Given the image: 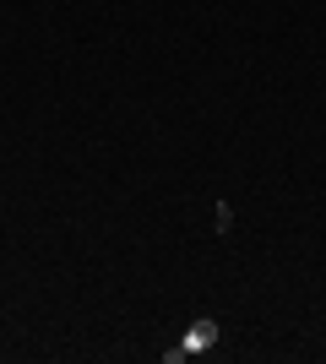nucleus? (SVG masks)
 Here are the masks:
<instances>
[{"label":"nucleus","instance_id":"nucleus-1","mask_svg":"<svg viewBox=\"0 0 326 364\" xmlns=\"http://www.w3.org/2000/svg\"><path fill=\"white\" fill-rule=\"evenodd\" d=\"M212 343H217V321H196V326H190V332L174 343V348H163V359L180 364V359H190V353H207Z\"/></svg>","mask_w":326,"mask_h":364}]
</instances>
